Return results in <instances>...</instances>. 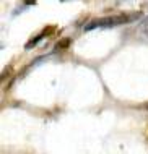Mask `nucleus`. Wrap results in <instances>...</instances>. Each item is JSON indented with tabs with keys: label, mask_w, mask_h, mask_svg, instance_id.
Listing matches in <instances>:
<instances>
[{
	"label": "nucleus",
	"mask_w": 148,
	"mask_h": 154,
	"mask_svg": "<svg viewBox=\"0 0 148 154\" xmlns=\"http://www.w3.org/2000/svg\"><path fill=\"white\" fill-rule=\"evenodd\" d=\"M70 44H72L70 37H62L60 41L56 42V49H67V47H70Z\"/></svg>",
	"instance_id": "nucleus-3"
},
{
	"label": "nucleus",
	"mask_w": 148,
	"mask_h": 154,
	"mask_svg": "<svg viewBox=\"0 0 148 154\" xmlns=\"http://www.w3.org/2000/svg\"><path fill=\"white\" fill-rule=\"evenodd\" d=\"M146 110H148V104H146Z\"/></svg>",
	"instance_id": "nucleus-4"
},
{
	"label": "nucleus",
	"mask_w": 148,
	"mask_h": 154,
	"mask_svg": "<svg viewBox=\"0 0 148 154\" xmlns=\"http://www.w3.org/2000/svg\"><path fill=\"white\" fill-rule=\"evenodd\" d=\"M140 16H142L140 11H130V13H121V15L108 16V18H98L88 23L85 26V31H91L95 28H112V26H119V24H127L138 20Z\"/></svg>",
	"instance_id": "nucleus-1"
},
{
	"label": "nucleus",
	"mask_w": 148,
	"mask_h": 154,
	"mask_svg": "<svg viewBox=\"0 0 148 154\" xmlns=\"http://www.w3.org/2000/svg\"><path fill=\"white\" fill-rule=\"evenodd\" d=\"M50 32H56V28H54V26H47V28H46L44 31L41 32L39 36H36L34 39H31V41H29V42H26V45H24V49H33V47H34V45H36L37 42H39L41 39H44V37L50 36Z\"/></svg>",
	"instance_id": "nucleus-2"
}]
</instances>
